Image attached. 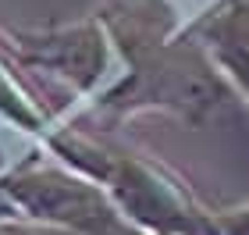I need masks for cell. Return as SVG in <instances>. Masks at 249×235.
<instances>
[{
	"mask_svg": "<svg viewBox=\"0 0 249 235\" xmlns=\"http://www.w3.org/2000/svg\"><path fill=\"white\" fill-rule=\"evenodd\" d=\"M43 146L71 171L93 178L121 217L142 235H213V217L164 164L86 136L71 125L50 128Z\"/></svg>",
	"mask_w": 249,
	"mask_h": 235,
	"instance_id": "6da1fadb",
	"label": "cell"
},
{
	"mask_svg": "<svg viewBox=\"0 0 249 235\" xmlns=\"http://www.w3.org/2000/svg\"><path fill=\"white\" fill-rule=\"evenodd\" d=\"M18 54L36 68H47L71 82L78 96H93V89L104 82L110 68V39L100 21H86L75 29L47 32V36H25L18 43Z\"/></svg>",
	"mask_w": 249,
	"mask_h": 235,
	"instance_id": "7a4b0ae2",
	"label": "cell"
},
{
	"mask_svg": "<svg viewBox=\"0 0 249 235\" xmlns=\"http://www.w3.org/2000/svg\"><path fill=\"white\" fill-rule=\"evenodd\" d=\"M0 235H7V228H4V217H0Z\"/></svg>",
	"mask_w": 249,
	"mask_h": 235,
	"instance_id": "3957f363",
	"label": "cell"
}]
</instances>
